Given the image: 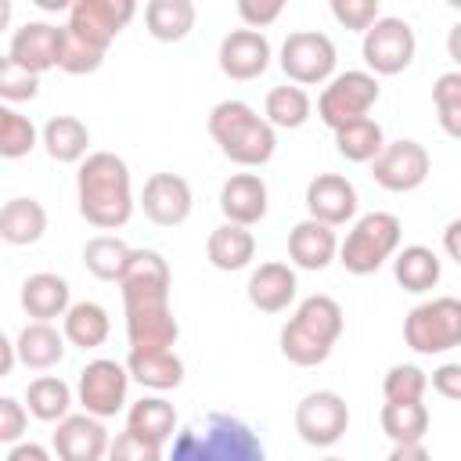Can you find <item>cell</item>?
Returning a JSON list of instances; mask_svg holds the SVG:
<instances>
[{"label":"cell","instance_id":"6da1fadb","mask_svg":"<svg viewBox=\"0 0 461 461\" xmlns=\"http://www.w3.org/2000/svg\"><path fill=\"white\" fill-rule=\"evenodd\" d=\"M79 216L97 230H119L133 216V180L115 151H90L76 169Z\"/></svg>","mask_w":461,"mask_h":461},{"label":"cell","instance_id":"7a4b0ae2","mask_svg":"<svg viewBox=\"0 0 461 461\" xmlns=\"http://www.w3.org/2000/svg\"><path fill=\"white\" fill-rule=\"evenodd\" d=\"M169 461H267V450L252 425L216 411L205 421H194L176 432Z\"/></svg>","mask_w":461,"mask_h":461},{"label":"cell","instance_id":"3957f363","mask_svg":"<svg viewBox=\"0 0 461 461\" xmlns=\"http://www.w3.org/2000/svg\"><path fill=\"white\" fill-rule=\"evenodd\" d=\"M342 335V306L331 295H306L281 328V357L295 367H317Z\"/></svg>","mask_w":461,"mask_h":461},{"label":"cell","instance_id":"277c9868","mask_svg":"<svg viewBox=\"0 0 461 461\" xmlns=\"http://www.w3.org/2000/svg\"><path fill=\"white\" fill-rule=\"evenodd\" d=\"M209 137L220 144L223 158H230L234 166L256 169L267 166L277 151V133L274 126L256 115L252 104L245 101H220L209 112Z\"/></svg>","mask_w":461,"mask_h":461},{"label":"cell","instance_id":"5b68a950","mask_svg":"<svg viewBox=\"0 0 461 461\" xmlns=\"http://www.w3.org/2000/svg\"><path fill=\"white\" fill-rule=\"evenodd\" d=\"M400 238H403V223L400 216L393 212H364L353 220L346 241L339 245V263L357 274V277H367L375 274L385 259H393L400 252Z\"/></svg>","mask_w":461,"mask_h":461},{"label":"cell","instance_id":"8992f818","mask_svg":"<svg viewBox=\"0 0 461 461\" xmlns=\"http://www.w3.org/2000/svg\"><path fill=\"white\" fill-rule=\"evenodd\" d=\"M403 342L421 357L457 349L461 346V299L436 295V299L418 303L403 317Z\"/></svg>","mask_w":461,"mask_h":461},{"label":"cell","instance_id":"52a82bcc","mask_svg":"<svg viewBox=\"0 0 461 461\" xmlns=\"http://www.w3.org/2000/svg\"><path fill=\"white\" fill-rule=\"evenodd\" d=\"M382 86H378V76H371L367 68H346L339 72L317 97V115L321 122L335 133L349 122H360L367 119V112L375 108Z\"/></svg>","mask_w":461,"mask_h":461},{"label":"cell","instance_id":"ba28073f","mask_svg":"<svg viewBox=\"0 0 461 461\" xmlns=\"http://www.w3.org/2000/svg\"><path fill=\"white\" fill-rule=\"evenodd\" d=\"M277 61H281V72L295 86H317V83H331L335 79L339 54H335V43L324 32L299 29V32L285 36Z\"/></svg>","mask_w":461,"mask_h":461},{"label":"cell","instance_id":"9c48e42d","mask_svg":"<svg viewBox=\"0 0 461 461\" xmlns=\"http://www.w3.org/2000/svg\"><path fill=\"white\" fill-rule=\"evenodd\" d=\"M414 50H418L414 29L403 18H393V14H382L364 32V43H360V54H364V65H367L371 76H396V72H403L414 61Z\"/></svg>","mask_w":461,"mask_h":461},{"label":"cell","instance_id":"30bf717a","mask_svg":"<svg viewBox=\"0 0 461 461\" xmlns=\"http://www.w3.org/2000/svg\"><path fill=\"white\" fill-rule=\"evenodd\" d=\"M126 393H130V371L119 360L97 357L79 371L76 382V400L83 407V414L94 418H115L126 407Z\"/></svg>","mask_w":461,"mask_h":461},{"label":"cell","instance_id":"8fae6325","mask_svg":"<svg viewBox=\"0 0 461 461\" xmlns=\"http://www.w3.org/2000/svg\"><path fill=\"white\" fill-rule=\"evenodd\" d=\"M349 429V407L335 389H313L295 403V432L306 447H335Z\"/></svg>","mask_w":461,"mask_h":461},{"label":"cell","instance_id":"7c38bea8","mask_svg":"<svg viewBox=\"0 0 461 461\" xmlns=\"http://www.w3.org/2000/svg\"><path fill=\"white\" fill-rule=\"evenodd\" d=\"M133 14H137L133 0H76L65 29L76 40H83L97 50H108L112 40L133 22Z\"/></svg>","mask_w":461,"mask_h":461},{"label":"cell","instance_id":"4fadbf2b","mask_svg":"<svg viewBox=\"0 0 461 461\" xmlns=\"http://www.w3.org/2000/svg\"><path fill=\"white\" fill-rule=\"evenodd\" d=\"M429 169H432V158H429L425 144H418L411 137H400V140L385 144L382 155L371 162L375 184L393 191V194H407V191L421 187L429 180Z\"/></svg>","mask_w":461,"mask_h":461},{"label":"cell","instance_id":"5bb4252c","mask_svg":"<svg viewBox=\"0 0 461 461\" xmlns=\"http://www.w3.org/2000/svg\"><path fill=\"white\" fill-rule=\"evenodd\" d=\"M61 50H65V25H54V22H25L11 32V43H7V61L32 72V76H43L47 68H58L61 65Z\"/></svg>","mask_w":461,"mask_h":461},{"label":"cell","instance_id":"9a60e30c","mask_svg":"<svg viewBox=\"0 0 461 461\" xmlns=\"http://www.w3.org/2000/svg\"><path fill=\"white\" fill-rule=\"evenodd\" d=\"M169 263L162 259V252L155 249H133L130 267L119 281L122 292V306H155V303H169Z\"/></svg>","mask_w":461,"mask_h":461},{"label":"cell","instance_id":"2e32d148","mask_svg":"<svg viewBox=\"0 0 461 461\" xmlns=\"http://www.w3.org/2000/svg\"><path fill=\"white\" fill-rule=\"evenodd\" d=\"M194 194L180 173H151L140 191V209L155 227H180L191 216Z\"/></svg>","mask_w":461,"mask_h":461},{"label":"cell","instance_id":"e0dca14e","mask_svg":"<svg viewBox=\"0 0 461 461\" xmlns=\"http://www.w3.org/2000/svg\"><path fill=\"white\" fill-rule=\"evenodd\" d=\"M216 61H220V72L234 83L259 79L270 68V40L256 29H234L220 40Z\"/></svg>","mask_w":461,"mask_h":461},{"label":"cell","instance_id":"ac0fdd59","mask_svg":"<svg viewBox=\"0 0 461 461\" xmlns=\"http://www.w3.org/2000/svg\"><path fill=\"white\" fill-rule=\"evenodd\" d=\"M50 447H54L58 461H101V457H108L112 439H108V429L101 425V418L68 414L65 421H58Z\"/></svg>","mask_w":461,"mask_h":461},{"label":"cell","instance_id":"d6986e66","mask_svg":"<svg viewBox=\"0 0 461 461\" xmlns=\"http://www.w3.org/2000/svg\"><path fill=\"white\" fill-rule=\"evenodd\" d=\"M306 212L310 220H321L328 227H342L357 216L360 209V198H357V187L339 176V173H317L310 184H306Z\"/></svg>","mask_w":461,"mask_h":461},{"label":"cell","instance_id":"ffe728a7","mask_svg":"<svg viewBox=\"0 0 461 461\" xmlns=\"http://www.w3.org/2000/svg\"><path fill=\"white\" fill-rule=\"evenodd\" d=\"M267 184L256 173H234L223 180L220 187V212L223 223H238V227H256L267 216Z\"/></svg>","mask_w":461,"mask_h":461},{"label":"cell","instance_id":"44dd1931","mask_svg":"<svg viewBox=\"0 0 461 461\" xmlns=\"http://www.w3.org/2000/svg\"><path fill=\"white\" fill-rule=\"evenodd\" d=\"M126 310V339L130 349H173L180 339V324L169 303L155 306H122Z\"/></svg>","mask_w":461,"mask_h":461},{"label":"cell","instance_id":"7402d4cb","mask_svg":"<svg viewBox=\"0 0 461 461\" xmlns=\"http://www.w3.org/2000/svg\"><path fill=\"white\" fill-rule=\"evenodd\" d=\"M295 288H299V281L288 263H259L249 274L245 295L259 313H285L295 303Z\"/></svg>","mask_w":461,"mask_h":461},{"label":"cell","instance_id":"603a6c76","mask_svg":"<svg viewBox=\"0 0 461 461\" xmlns=\"http://www.w3.org/2000/svg\"><path fill=\"white\" fill-rule=\"evenodd\" d=\"M339 256V238L335 227L321 223V220H299L288 230V259L299 270H324L331 259Z\"/></svg>","mask_w":461,"mask_h":461},{"label":"cell","instance_id":"cb8c5ba5","mask_svg":"<svg viewBox=\"0 0 461 461\" xmlns=\"http://www.w3.org/2000/svg\"><path fill=\"white\" fill-rule=\"evenodd\" d=\"M22 310L32 317V321H58L72 310L68 303V281L61 274H50V270H40V274H29L22 281Z\"/></svg>","mask_w":461,"mask_h":461},{"label":"cell","instance_id":"d4e9b609","mask_svg":"<svg viewBox=\"0 0 461 461\" xmlns=\"http://www.w3.org/2000/svg\"><path fill=\"white\" fill-rule=\"evenodd\" d=\"M126 371L133 382L155 393H169L184 382V360L173 349H130L126 353Z\"/></svg>","mask_w":461,"mask_h":461},{"label":"cell","instance_id":"484cf974","mask_svg":"<svg viewBox=\"0 0 461 461\" xmlns=\"http://www.w3.org/2000/svg\"><path fill=\"white\" fill-rule=\"evenodd\" d=\"M65 331H58L54 324H43V321H29L18 339H14V349H18V360L29 367V371H50L54 364H61L65 357Z\"/></svg>","mask_w":461,"mask_h":461},{"label":"cell","instance_id":"4316f807","mask_svg":"<svg viewBox=\"0 0 461 461\" xmlns=\"http://www.w3.org/2000/svg\"><path fill=\"white\" fill-rule=\"evenodd\" d=\"M205 256L216 270L223 274H234V270H245L256 256V238L249 227H238V223H220L209 238H205Z\"/></svg>","mask_w":461,"mask_h":461},{"label":"cell","instance_id":"83f0119b","mask_svg":"<svg viewBox=\"0 0 461 461\" xmlns=\"http://www.w3.org/2000/svg\"><path fill=\"white\" fill-rule=\"evenodd\" d=\"M40 144L47 148V155L54 158V162H65V166H72V162H83L90 151V130H86V122L83 119H76V115H54V119H47V126H43V133H40Z\"/></svg>","mask_w":461,"mask_h":461},{"label":"cell","instance_id":"f1b7e54d","mask_svg":"<svg viewBox=\"0 0 461 461\" xmlns=\"http://www.w3.org/2000/svg\"><path fill=\"white\" fill-rule=\"evenodd\" d=\"M439 274H443L439 256L429 245H407L393 256V277L403 292H414V295L432 292L439 285Z\"/></svg>","mask_w":461,"mask_h":461},{"label":"cell","instance_id":"f546056e","mask_svg":"<svg viewBox=\"0 0 461 461\" xmlns=\"http://www.w3.org/2000/svg\"><path fill=\"white\" fill-rule=\"evenodd\" d=\"M194 4L191 0H148L144 4V25L148 36L158 43H180L194 29Z\"/></svg>","mask_w":461,"mask_h":461},{"label":"cell","instance_id":"4dcf8cb0","mask_svg":"<svg viewBox=\"0 0 461 461\" xmlns=\"http://www.w3.org/2000/svg\"><path fill=\"white\" fill-rule=\"evenodd\" d=\"M47 230V209L36 198H11L0 209V238L7 245H36Z\"/></svg>","mask_w":461,"mask_h":461},{"label":"cell","instance_id":"1f68e13d","mask_svg":"<svg viewBox=\"0 0 461 461\" xmlns=\"http://www.w3.org/2000/svg\"><path fill=\"white\" fill-rule=\"evenodd\" d=\"M61 331L76 349H97L108 342L112 321H108V310L101 303L83 299V303H72V310L61 317Z\"/></svg>","mask_w":461,"mask_h":461},{"label":"cell","instance_id":"d6a6232c","mask_svg":"<svg viewBox=\"0 0 461 461\" xmlns=\"http://www.w3.org/2000/svg\"><path fill=\"white\" fill-rule=\"evenodd\" d=\"M126 429L137 432L140 439H151V443H166L173 432H176V411L169 400L162 396H140L137 403H130L126 411Z\"/></svg>","mask_w":461,"mask_h":461},{"label":"cell","instance_id":"836d02e7","mask_svg":"<svg viewBox=\"0 0 461 461\" xmlns=\"http://www.w3.org/2000/svg\"><path fill=\"white\" fill-rule=\"evenodd\" d=\"M130 256H133V249L115 234H97L83 245V263L97 281H115L119 285L126 267H130Z\"/></svg>","mask_w":461,"mask_h":461},{"label":"cell","instance_id":"e575fe53","mask_svg":"<svg viewBox=\"0 0 461 461\" xmlns=\"http://www.w3.org/2000/svg\"><path fill=\"white\" fill-rule=\"evenodd\" d=\"M313 112V101L303 86L295 83H285V86H274L263 101V119L274 126V130H299Z\"/></svg>","mask_w":461,"mask_h":461},{"label":"cell","instance_id":"d590c367","mask_svg":"<svg viewBox=\"0 0 461 461\" xmlns=\"http://www.w3.org/2000/svg\"><path fill=\"white\" fill-rule=\"evenodd\" d=\"M25 407L36 421H65L72 407V389L58 375H40L25 389Z\"/></svg>","mask_w":461,"mask_h":461},{"label":"cell","instance_id":"8d00e7d4","mask_svg":"<svg viewBox=\"0 0 461 461\" xmlns=\"http://www.w3.org/2000/svg\"><path fill=\"white\" fill-rule=\"evenodd\" d=\"M378 425L393 443H421L429 432V407L425 403H382Z\"/></svg>","mask_w":461,"mask_h":461},{"label":"cell","instance_id":"74e56055","mask_svg":"<svg viewBox=\"0 0 461 461\" xmlns=\"http://www.w3.org/2000/svg\"><path fill=\"white\" fill-rule=\"evenodd\" d=\"M335 148H339V155L346 162H375L382 155V148H385V133L367 115L360 122H349V126L335 130Z\"/></svg>","mask_w":461,"mask_h":461},{"label":"cell","instance_id":"f35d334b","mask_svg":"<svg viewBox=\"0 0 461 461\" xmlns=\"http://www.w3.org/2000/svg\"><path fill=\"white\" fill-rule=\"evenodd\" d=\"M432 104H436L439 130L447 137L461 140V68H450V72L436 76V83H432Z\"/></svg>","mask_w":461,"mask_h":461},{"label":"cell","instance_id":"ab89813d","mask_svg":"<svg viewBox=\"0 0 461 461\" xmlns=\"http://www.w3.org/2000/svg\"><path fill=\"white\" fill-rule=\"evenodd\" d=\"M36 140H40V133H36L32 119L14 112L11 104H4L0 108V155L4 158H22L36 148Z\"/></svg>","mask_w":461,"mask_h":461},{"label":"cell","instance_id":"60d3db41","mask_svg":"<svg viewBox=\"0 0 461 461\" xmlns=\"http://www.w3.org/2000/svg\"><path fill=\"white\" fill-rule=\"evenodd\" d=\"M425 389H429V375L418 364H393L382 378L385 403H421Z\"/></svg>","mask_w":461,"mask_h":461},{"label":"cell","instance_id":"b9f144b4","mask_svg":"<svg viewBox=\"0 0 461 461\" xmlns=\"http://www.w3.org/2000/svg\"><path fill=\"white\" fill-rule=\"evenodd\" d=\"M104 54H108V50H97V47L76 40V36L65 29V50H61V65H58V68L68 72V76H90V72H97V68L104 65Z\"/></svg>","mask_w":461,"mask_h":461},{"label":"cell","instance_id":"7bdbcfd3","mask_svg":"<svg viewBox=\"0 0 461 461\" xmlns=\"http://www.w3.org/2000/svg\"><path fill=\"white\" fill-rule=\"evenodd\" d=\"M331 18L349 32H367L382 18V7L378 0H331Z\"/></svg>","mask_w":461,"mask_h":461},{"label":"cell","instance_id":"ee69618b","mask_svg":"<svg viewBox=\"0 0 461 461\" xmlns=\"http://www.w3.org/2000/svg\"><path fill=\"white\" fill-rule=\"evenodd\" d=\"M36 94H40V76H32L4 58L0 61V97L7 104H14V101H32Z\"/></svg>","mask_w":461,"mask_h":461},{"label":"cell","instance_id":"f6af8a7d","mask_svg":"<svg viewBox=\"0 0 461 461\" xmlns=\"http://www.w3.org/2000/svg\"><path fill=\"white\" fill-rule=\"evenodd\" d=\"M108 461H162V447L151 439H140L137 432H119L108 447Z\"/></svg>","mask_w":461,"mask_h":461},{"label":"cell","instance_id":"bcb514c9","mask_svg":"<svg viewBox=\"0 0 461 461\" xmlns=\"http://www.w3.org/2000/svg\"><path fill=\"white\" fill-rule=\"evenodd\" d=\"M25 429H29V407L18 403L14 396H0V439L14 447L22 443Z\"/></svg>","mask_w":461,"mask_h":461},{"label":"cell","instance_id":"7dc6e473","mask_svg":"<svg viewBox=\"0 0 461 461\" xmlns=\"http://www.w3.org/2000/svg\"><path fill=\"white\" fill-rule=\"evenodd\" d=\"M285 14V4L281 0H270V4H256V0H238V18L245 22V29H267L274 25L277 18Z\"/></svg>","mask_w":461,"mask_h":461},{"label":"cell","instance_id":"c3c4849f","mask_svg":"<svg viewBox=\"0 0 461 461\" xmlns=\"http://www.w3.org/2000/svg\"><path fill=\"white\" fill-rule=\"evenodd\" d=\"M432 389H436L443 400L461 403V364H439V367L432 371Z\"/></svg>","mask_w":461,"mask_h":461},{"label":"cell","instance_id":"681fc988","mask_svg":"<svg viewBox=\"0 0 461 461\" xmlns=\"http://www.w3.org/2000/svg\"><path fill=\"white\" fill-rule=\"evenodd\" d=\"M385 461H432V454L425 450V443H393Z\"/></svg>","mask_w":461,"mask_h":461},{"label":"cell","instance_id":"f907efd6","mask_svg":"<svg viewBox=\"0 0 461 461\" xmlns=\"http://www.w3.org/2000/svg\"><path fill=\"white\" fill-rule=\"evenodd\" d=\"M4 461H50V450L40 443H14Z\"/></svg>","mask_w":461,"mask_h":461},{"label":"cell","instance_id":"816d5d0a","mask_svg":"<svg viewBox=\"0 0 461 461\" xmlns=\"http://www.w3.org/2000/svg\"><path fill=\"white\" fill-rule=\"evenodd\" d=\"M443 249H447L450 259L461 263V220H450V223H447V230H443Z\"/></svg>","mask_w":461,"mask_h":461},{"label":"cell","instance_id":"f5cc1de1","mask_svg":"<svg viewBox=\"0 0 461 461\" xmlns=\"http://www.w3.org/2000/svg\"><path fill=\"white\" fill-rule=\"evenodd\" d=\"M447 54H450V61L461 68V22H454L450 32H447Z\"/></svg>","mask_w":461,"mask_h":461},{"label":"cell","instance_id":"db71d44e","mask_svg":"<svg viewBox=\"0 0 461 461\" xmlns=\"http://www.w3.org/2000/svg\"><path fill=\"white\" fill-rule=\"evenodd\" d=\"M0 375H11V367H14V360H18V349H14V342L11 339H0Z\"/></svg>","mask_w":461,"mask_h":461},{"label":"cell","instance_id":"11a10c76","mask_svg":"<svg viewBox=\"0 0 461 461\" xmlns=\"http://www.w3.org/2000/svg\"><path fill=\"white\" fill-rule=\"evenodd\" d=\"M321 461H342V457H321Z\"/></svg>","mask_w":461,"mask_h":461}]
</instances>
